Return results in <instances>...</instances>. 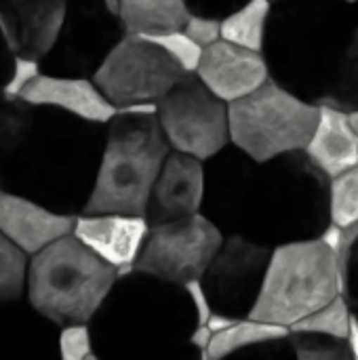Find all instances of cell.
Wrapping results in <instances>:
<instances>
[{"label":"cell","mask_w":358,"mask_h":360,"mask_svg":"<svg viewBox=\"0 0 358 360\" xmlns=\"http://www.w3.org/2000/svg\"><path fill=\"white\" fill-rule=\"evenodd\" d=\"M181 287H184V291H186L188 300H190V302H192V306H194V312H196V325H207V321H209V316H211L213 308H211V302H209V297H207V291H205V287H203L200 278H192V281L184 283Z\"/></svg>","instance_id":"f546056e"},{"label":"cell","mask_w":358,"mask_h":360,"mask_svg":"<svg viewBox=\"0 0 358 360\" xmlns=\"http://www.w3.org/2000/svg\"><path fill=\"white\" fill-rule=\"evenodd\" d=\"M350 310L344 300V295H338L323 308L314 310L312 314L300 319L289 327V331H306V333H323L331 338L346 340L350 329Z\"/></svg>","instance_id":"7402d4cb"},{"label":"cell","mask_w":358,"mask_h":360,"mask_svg":"<svg viewBox=\"0 0 358 360\" xmlns=\"http://www.w3.org/2000/svg\"><path fill=\"white\" fill-rule=\"evenodd\" d=\"M192 8L188 0H118L116 17L124 34H160L181 30Z\"/></svg>","instance_id":"2e32d148"},{"label":"cell","mask_w":358,"mask_h":360,"mask_svg":"<svg viewBox=\"0 0 358 360\" xmlns=\"http://www.w3.org/2000/svg\"><path fill=\"white\" fill-rule=\"evenodd\" d=\"M38 108L21 97L0 93V169H4L23 146Z\"/></svg>","instance_id":"ffe728a7"},{"label":"cell","mask_w":358,"mask_h":360,"mask_svg":"<svg viewBox=\"0 0 358 360\" xmlns=\"http://www.w3.org/2000/svg\"><path fill=\"white\" fill-rule=\"evenodd\" d=\"M186 72L158 44L124 34L93 70V82L116 105L158 101Z\"/></svg>","instance_id":"52a82bcc"},{"label":"cell","mask_w":358,"mask_h":360,"mask_svg":"<svg viewBox=\"0 0 358 360\" xmlns=\"http://www.w3.org/2000/svg\"><path fill=\"white\" fill-rule=\"evenodd\" d=\"M270 247L241 234L224 238L219 251L200 276L211 308L241 319L249 314L268 266Z\"/></svg>","instance_id":"ba28073f"},{"label":"cell","mask_w":358,"mask_h":360,"mask_svg":"<svg viewBox=\"0 0 358 360\" xmlns=\"http://www.w3.org/2000/svg\"><path fill=\"white\" fill-rule=\"evenodd\" d=\"M0 192H2V186H0Z\"/></svg>","instance_id":"74e56055"},{"label":"cell","mask_w":358,"mask_h":360,"mask_svg":"<svg viewBox=\"0 0 358 360\" xmlns=\"http://www.w3.org/2000/svg\"><path fill=\"white\" fill-rule=\"evenodd\" d=\"M342 2H348V4H354V2H358V0H342Z\"/></svg>","instance_id":"d590c367"},{"label":"cell","mask_w":358,"mask_h":360,"mask_svg":"<svg viewBox=\"0 0 358 360\" xmlns=\"http://www.w3.org/2000/svg\"><path fill=\"white\" fill-rule=\"evenodd\" d=\"M103 4H106L112 13H116V11H118V0H103Z\"/></svg>","instance_id":"e575fe53"},{"label":"cell","mask_w":358,"mask_h":360,"mask_svg":"<svg viewBox=\"0 0 358 360\" xmlns=\"http://www.w3.org/2000/svg\"><path fill=\"white\" fill-rule=\"evenodd\" d=\"M194 74L213 95L230 103L264 84L270 78V65L260 51L219 38L203 49Z\"/></svg>","instance_id":"7c38bea8"},{"label":"cell","mask_w":358,"mask_h":360,"mask_svg":"<svg viewBox=\"0 0 358 360\" xmlns=\"http://www.w3.org/2000/svg\"><path fill=\"white\" fill-rule=\"evenodd\" d=\"M306 158L327 177L340 175L358 165V135L340 108L319 103L314 133L304 148Z\"/></svg>","instance_id":"9a60e30c"},{"label":"cell","mask_w":358,"mask_h":360,"mask_svg":"<svg viewBox=\"0 0 358 360\" xmlns=\"http://www.w3.org/2000/svg\"><path fill=\"white\" fill-rule=\"evenodd\" d=\"M30 255L0 232V304L17 302L25 295Z\"/></svg>","instance_id":"44dd1931"},{"label":"cell","mask_w":358,"mask_h":360,"mask_svg":"<svg viewBox=\"0 0 358 360\" xmlns=\"http://www.w3.org/2000/svg\"><path fill=\"white\" fill-rule=\"evenodd\" d=\"M118 283L116 268L65 234L30 255L25 295L32 308L57 323H91Z\"/></svg>","instance_id":"7a4b0ae2"},{"label":"cell","mask_w":358,"mask_h":360,"mask_svg":"<svg viewBox=\"0 0 358 360\" xmlns=\"http://www.w3.org/2000/svg\"><path fill=\"white\" fill-rule=\"evenodd\" d=\"M317 103H327L344 112L358 110V25L350 32L333 68L329 84L325 86Z\"/></svg>","instance_id":"d6986e66"},{"label":"cell","mask_w":358,"mask_h":360,"mask_svg":"<svg viewBox=\"0 0 358 360\" xmlns=\"http://www.w3.org/2000/svg\"><path fill=\"white\" fill-rule=\"evenodd\" d=\"M68 13V0H2L0 34L13 55L42 63L55 49Z\"/></svg>","instance_id":"9c48e42d"},{"label":"cell","mask_w":358,"mask_h":360,"mask_svg":"<svg viewBox=\"0 0 358 360\" xmlns=\"http://www.w3.org/2000/svg\"><path fill=\"white\" fill-rule=\"evenodd\" d=\"M205 205V162L171 150L154 179L146 205L150 226L203 213Z\"/></svg>","instance_id":"30bf717a"},{"label":"cell","mask_w":358,"mask_h":360,"mask_svg":"<svg viewBox=\"0 0 358 360\" xmlns=\"http://www.w3.org/2000/svg\"><path fill=\"white\" fill-rule=\"evenodd\" d=\"M74 219L76 215L49 209L30 196L6 190L0 192V232L27 255L72 234Z\"/></svg>","instance_id":"5bb4252c"},{"label":"cell","mask_w":358,"mask_h":360,"mask_svg":"<svg viewBox=\"0 0 358 360\" xmlns=\"http://www.w3.org/2000/svg\"><path fill=\"white\" fill-rule=\"evenodd\" d=\"M82 213L143 215L154 179L171 152L156 114L116 112Z\"/></svg>","instance_id":"6da1fadb"},{"label":"cell","mask_w":358,"mask_h":360,"mask_svg":"<svg viewBox=\"0 0 358 360\" xmlns=\"http://www.w3.org/2000/svg\"><path fill=\"white\" fill-rule=\"evenodd\" d=\"M19 97L36 108H51L93 124H108L116 116V105L97 89L93 80L82 76L40 72Z\"/></svg>","instance_id":"4fadbf2b"},{"label":"cell","mask_w":358,"mask_h":360,"mask_svg":"<svg viewBox=\"0 0 358 360\" xmlns=\"http://www.w3.org/2000/svg\"><path fill=\"white\" fill-rule=\"evenodd\" d=\"M143 38L158 44L167 55H171L173 61L186 74L196 70V65L200 61V55H203V46L196 44L184 30H171V32H160V34H143Z\"/></svg>","instance_id":"d4e9b609"},{"label":"cell","mask_w":358,"mask_h":360,"mask_svg":"<svg viewBox=\"0 0 358 360\" xmlns=\"http://www.w3.org/2000/svg\"><path fill=\"white\" fill-rule=\"evenodd\" d=\"M272 13L270 0H247L222 19V38L251 51H264L268 21Z\"/></svg>","instance_id":"ac0fdd59"},{"label":"cell","mask_w":358,"mask_h":360,"mask_svg":"<svg viewBox=\"0 0 358 360\" xmlns=\"http://www.w3.org/2000/svg\"><path fill=\"white\" fill-rule=\"evenodd\" d=\"M329 217L338 226L358 221V165L329 177Z\"/></svg>","instance_id":"603a6c76"},{"label":"cell","mask_w":358,"mask_h":360,"mask_svg":"<svg viewBox=\"0 0 358 360\" xmlns=\"http://www.w3.org/2000/svg\"><path fill=\"white\" fill-rule=\"evenodd\" d=\"M196 44L203 49L213 44L215 40L222 38V19L213 15H203V13H190L186 25L181 27Z\"/></svg>","instance_id":"83f0119b"},{"label":"cell","mask_w":358,"mask_h":360,"mask_svg":"<svg viewBox=\"0 0 358 360\" xmlns=\"http://www.w3.org/2000/svg\"><path fill=\"white\" fill-rule=\"evenodd\" d=\"M148 230L146 215L82 213L74 219L72 234L106 264L114 266L120 278L133 272Z\"/></svg>","instance_id":"8fae6325"},{"label":"cell","mask_w":358,"mask_h":360,"mask_svg":"<svg viewBox=\"0 0 358 360\" xmlns=\"http://www.w3.org/2000/svg\"><path fill=\"white\" fill-rule=\"evenodd\" d=\"M211 338H213V333H211V329H209L207 325H196V329H194L192 335H190V344L200 352L203 360H205V352H207V348H209Z\"/></svg>","instance_id":"4dcf8cb0"},{"label":"cell","mask_w":358,"mask_h":360,"mask_svg":"<svg viewBox=\"0 0 358 360\" xmlns=\"http://www.w3.org/2000/svg\"><path fill=\"white\" fill-rule=\"evenodd\" d=\"M222 243V228L205 213L156 224L148 230L133 272L169 285H184L203 276Z\"/></svg>","instance_id":"8992f818"},{"label":"cell","mask_w":358,"mask_h":360,"mask_svg":"<svg viewBox=\"0 0 358 360\" xmlns=\"http://www.w3.org/2000/svg\"><path fill=\"white\" fill-rule=\"evenodd\" d=\"M42 72V63L34 57L25 55H13L11 59V72L6 82L2 84L0 93L6 97H19L21 91Z\"/></svg>","instance_id":"4316f807"},{"label":"cell","mask_w":358,"mask_h":360,"mask_svg":"<svg viewBox=\"0 0 358 360\" xmlns=\"http://www.w3.org/2000/svg\"><path fill=\"white\" fill-rule=\"evenodd\" d=\"M289 329L276 323H266L257 319H238L234 325H230L224 331L213 333L209 348L205 352V360H217L224 356H230L234 352H241L251 346L260 344H274L287 340Z\"/></svg>","instance_id":"e0dca14e"},{"label":"cell","mask_w":358,"mask_h":360,"mask_svg":"<svg viewBox=\"0 0 358 360\" xmlns=\"http://www.w3.org/2000/svg\"><path fill=\"white\" fill-rule=\"evenodd\" d=\"M346 344L350 348V356L358 360V319L354 314H350V329L346 335Z\"/></svg>","instance_id":"d6a6232c"},{"label":"cell","mask_w":358,"mask_h":360,"mask_svg":"<svg viewBox=\"0 0 358 360\" xmlns=\"http://www.w3.org/2000/svg\"><path fill=\"white\" fill-rule=\"evenodd\" d=\"M358 243V221L344 226L340 232V240L335 247V262H338V274H340V285H342V293H348V266H350V257H352V249Z\"/></svg>","instance_id":"f1b7e54d"},{"label":"cell","mask_w":358,"mask_h":360,"mask_svg":"<svg viewBox=\"0 0 358 360\" xmlns=\"http://www.w3.org/2000/svg\"><path fill=\"white\" fill-rule=\"evenodd\" d=\"M346 114H348V122L352 124L354 133L358 135V110H350V112H346Z\"/></svg>","instance_id":"836d02e7"},{"label":"cell","mask_w":358,"mask_h":360,"mask_svg":"<svg viewBox=\"0 0 358 360\" xmlns=\"http://www.w3.org/2000/svg\"><path fill=\"white\" fill-rule=\"evenodd\" d=\"M59 354L63 360H97L89 323L63 325L59 333Z\"/></svg>","instance_id":"484cf974"},{"label":"cell","mask_w":358,"mask_h":360,"mask_svg":"<svg viewBox=\"0 0 358 360\" xmlns=\"http://www.w3.org/2000/svg\"><path fill=\"white\" fill-rule=\"evenodd\" d=\"M319 120V103L300 97L272 76L228 103L230 143L255 165L304 152Z\"/></svg>","instance_id":"277c9868"},{"label":"cell","mask_w":358,"mask_h":360,"mask_svg":"<svg viewBox=\"0 0 358 360\" xmlns=\"http://www.w3.org/2000/svg\"><path fill=\"white\" fill-rule=\"evenodd\" d=\"M293 354L300 360H348L350 348L346 340L323 335V333H306V331H289L287 335Z\"/></svg>","instance_id":"cb8c5ba5"},{"label":"cell","mask_w":358,"mask_h":360,"mask_svg":"<svg viewBox=\"0 0 358 360\" xmlns=\"http://www.w3.org/2000/svg\"><path fill=\"white\" fill-rule=\"evenodd\" d=\"M156 118L171 150L203 162L230 143L228 103L213 95L194 72L184 74L156 101Z\"/></svg>","instance_id":"5b68a950"},{"label":"cell","mask_w":358,"mask_h":360,"mask_svg":"<svg viewBox=\"0 0 358 360\" xmlns=\"http://www.w3.org/2000/svg\"><path fill=\"white\" fill-rule=\"evenodd\" d=\"M270 2H272V4H274V2H283V0H270Z\"/></svg>","instance_id":"8d00e7d4"},{"label":"cell","mask_w":358,"mask_h":360,"mask_svg":"<svg viewBox=\"0 0 358 360\" xmlns=\"http://www.w3.org/2000/svg\"><path fill=\"white\" fill-rule=\"evenodd\" d=\"M342 293L338 262L323 238L281 243L270 251L249 319L291 327Z\"/></svg>","instance_id":"3957f363"},{"label":"cell","mask_w":358,"mask_h":360,"mask_svg":"<svg viewBox=\"0 0 358 360\" xmlns=\"http://www.w3.org/2000/svg\"><path fill=\"white\" fill-rule=\"evenodd\" d=\"M238 319L234 316H228V314H222V312H211L209 321H207V327L211 329V333H217V331H224L228 329L230 325H234Z\"/></svg>","instance_id":"1f68e13d"}]
</instances>
